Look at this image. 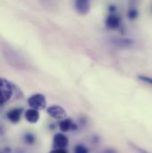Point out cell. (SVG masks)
Instances as JSON below:
<instances>
[{"label": "cell", "instance_id": "cell-2", "mask_svg": "<svg viewBox=\"0 0 152 153\" xmlns=\"http://www.w3.org/2000/svg\"><path fill=\"white\" fill-rule=\"evenodd\" d=\"M28 103L31 108L38 111H42L46 107V99L42 94H35L29 98Z\"/></svg>", "mask_w": 152, "mask_h": 153}, {"label": "cell", "instance_id": "cell-8", "mask_svg": "<svg viewBox=\"0 0 152 153\" xmlns=\"http://www.w3.org/2000/svg\"><path fill=\"white\" fill-rule=\"evenodd\" d=\"M23 139H24V141H25L28 144H33V143H35V141H36L35 135L32 134H30V133H28V134H24Z\"/></svg>", "mask_w": 152, "mask_h": 153}, {"label": "cell", "instance_id": "cell-6", "mask_svg": "<svg viewBox=\"0 0 152 153\" xmlns=\"http://www.w3.org/2000/svg\"><path fill=\"white\" fill-rule=\"evenodd\" d=\"M24 117H25V118H26V120L28 122H30L31 124H35L38 121L40 115H39L38 110H35V109L31 108V109H29L28 111H26Z\"/></svg>", "mask_w": 152, "mask_h": 153}, {"label": "cell", "instance_id": "cell-9", "mask_svg": "<svg viewBox=\"0 0 152 153\" xmlns=\"http://www.w3.org/2000/svg\"><path fill=\"white\" fill-rule=\"evenodd\" d=\"M77 6L80 11L85 12L87 6V0H77Z\"/></svg>", "mask_w": 152, "mask_h": 153}, {"label": "cell", "instance_id": "cell-4", "mask_svg": "<svg viewBox=\"0 0 152 153\" xmlns=\"http://www.w3.org/2000/svg\"><path fill=\"white\" fill-rule=\"evenodd\" d=\"M69 144L68 137L63 134H56L53 139V149H63Z\"/></svg>", "mask_w": 152, "mask_h": 153}, {"label": "cell", "instance_id": "cell-15", "mask_svg": "<svg viewBox=\"0 0 152 153\" xmlns=\"http://www.w3.org/2000/svg\"><path fill=\"white\" fill-rule=\"evenodd\" d=\"M105 153H116V152L113 151V150H109V151H106Z\"/></svg>", "mask_w": 152, "mask_h": 153}, {"label": "cell", "instance_id": "cell-3", "mask_svg": "<svg viewBox=\"0 0 152 153\" xmlns=\"http://www.w3.org/2000/svg\"><path fill=\"white\" fill-rule=\"evenodd\" d=\"M46 111H47L48 115H50L52 117H53L55 119H64L67 117L66 111L62 107L58 106V105L48 107Z\"/></svg>", "mask_w": 152, "mask_h": 153}, {"label": "cell", "instance_id": "cell-7", "mask_svg": "<svg viewBox=\"0 0 152 153\" xmlns=\"http://www.w3.org/2000/svg\"><path fill=\"white\" fill-rule=\"evenodd\" d=\"M22 112V109H19V108L13 109L7 113V118L12 123H18L21 119Z\"/></svg>", "mask_w": 152, "mask_h": 153}, {"label": "cell", "instance_id": "cell-11", "mask_svg": "<svg viewBox=\"0 0 152 153\" xmlns=\"http://www.w3.org/2000/svg\"><path fill=\"white\" fill-rule=\"evenodd\" d=\"M74 153H88V149L84 145H76L74 149Z\"/></svg>", "mask_w": 152, "mask_h": 153}, {"label": "cell", "instance_id": "cell-12", "mask_svg": "<svg viewBox=\"0 0 152 153\" xmlns=\"http://www.w3.org/2000/svg\"><path fill=\"white\" fill-rule=\"evenodd\" d=\"M138 79H140L141 81L142 82H145L149 85H152V77L151 76H146V75H139L138 76Z\"/></svg>", "mask_w": 152, "mask_h": 153}, {"label": "cell", "instance_id": "cell-1", "mask_svg": "<svg viewBox=\"0 0 152 153\" xmlns=\"http://www.w3.org/2000/svg\"><path fill=\"white\" fill-rule=\"evenodd\" d=\"M1 84V104H4V102H8L11 97L13 96V90L14 87L16 85H14L13 83H11L10 81H8L5 78H2L0 81Z\"/></svg>", "mask_w": 152, "mask_h": 153}, {"label": "cell", "instance_id": "cell-13", "mask_svg": "<svg viewBox=\"0 0 152 153\" xmlns=\"http://www.w3.org/2000/svg\"><path fill=\"white\" fill-rule=\"evenodd\" d=\"M117 24H118V21H117L116 18H115V17H110L109 18V20H108V25L110 27L115 28V27L117 26Z\"/></svg>", "mask_w": 152, "mask_h": 153}, {"label": "cell", "instance_id": "cell-10", "mask_svg": "<svg viewBox=\"0 0 152 153\" xmlns=\"http://www.w3.org/2000/svg\"><path fill=\"white\" fill-rule=\"evenodd\" d=\"M129 144L131 145V147L135 151V152H137L138 153H151L149 152H147L146 150H144L143 148H142V147H140V146H138L137 144H134V143H129Z\"/></svg>", "mask_w": 152, "mask_h": 153}, {"label": "cell", "instance_id": "cell-5", "mask_svg": "<svg viewBox=\"0 0 152 153\" xmlns=\"http://www.w3.org/2000/svg\"><path fill=\"white\" fill-rule=\"evenodd\" d=\"M59 127L61 129L62 132L66 133L70 130H74L76 129V126L74 124V122L70 119V118H64L62 119L60 124H59Z\"/></svg>", "mask_w": 152, "mask_h": 153}, {"label": "cell", "instance_id": "cell-14", "mask_svg": "<svg viewBox=\"0 0 152 153\" xmlns=\"http://www.w3.org/2000/svg\"><path fill=\"white\" fill-rule=\"evenodd\" d=\"M50 153H67V152L64 149H53Z\"/></svg>", "mask_w": 152, "mask_h": 153}]
</instances>
